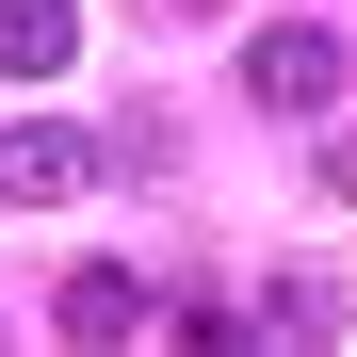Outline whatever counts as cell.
Here are the masks:
<instances>
[{
    "mask_svg": "<svg viewBox=\"0 0 357 357\" xmlns=\"http://www.w3.org/2000/svg\"><path fill=\"white\" fill-rule=\"evenodd\" d=\"M244 98H260V114H325V98H341V33H309V17L260 33V49H244Z\"/></svg>",
    "mask_w": 357,
    "mask_h": 357,
    "instance_id": "obj_1",
    "label": "cell"
},
{
    "mask_svg": "<svg viewBox=\"0 0 357 357\" xmlns=\"http://www.w3.org/2000/svg\"><path fill=\"white\" fill-rule=\"evenodd\" d=\"M146 325H162V292H146L130 260H82V276H66V341H146Z\"/></svg>",
    "mask_w": 357,
    "mask_h": 357,
    "instance_id": "obj_2",
    "label": "cell"
},
{
    "mask_svg": "<svg viewBox=\"0 0 357 357\" xmlns=\"http://www.w3.org/2000/svg\"><path fill=\"white\" fill-rule=\"evenodd\" d=\"M82 178H98L82 130H0V195H82Z\"/></svg>",
    "mask_w": 357,
    "mask_h": 357,
    "instance_id": "obj_3",
    "label": "cell"
},
{
    "mask_svg": "<svg viewBox=\"0 0 357 357\" xmlns=\"http://www.w3.org/2000/svg\"><path fill=\"white\" fill-rule=\"evenodd\" d=\"M244 325H276V341H325V325H357V292H341V276H260V292H244Z\"/></svg>",
    "mask_w": 357,
    "mask_h": 357,
    "instance_id": "obj_4",
    "label": "cell"
},
{
    "mask_svg": "<svg viewBox=\"0 0 357 357\" xmlns=\"http://www.w3.org/2000/svg\"><path fill=\"white\" fill-rule=\"evenodd\" d=\"M66 49H82V17H66V0H0V66H17V82H49Z\"/></svg>",
    "mask_w": 357,
    "mask_h": 357,
    "instance_id": "obj_5",
    "label": "cell"
},
{
    "mask_svg": "<svg viewBox=\"0 0 357 357\" xmlns=\"http://www.w3.org/2000/svg\"><path fill=\"white\" fill-rule=\"evenodd\" d=\"M178 17H211V0H178Z\"/></svg>",
    "mask_w": 357,
    "mask_h": 357,
    "instance_id": "obj_6",
    "label": "cell"
}]
</instances>
